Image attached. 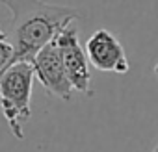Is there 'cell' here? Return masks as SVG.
Here are the masks:
<instances>
[{
  "label": "cell",
  "instance_id": "obj_1",
  "mask_svg": "<svg viewBox=\"0 0 158 152\" xmlns=\"http://www.w3.org/2000/svg\"><path fill=\"white\" fill-rule=\"evenodd\" d=\"M0 4L11 13L6 37L13 46V63H32L47 43L80 15L74 8L48 4L43 0H0Z\"/></svg>",
  "mask_w": 158,
  "mask_h": 152
},
{
  "label": "cell",
  "instance_id": "obj_3",
  "mask_svg": "<svg viewBox=\"0 0 158 152\" xmlns=\"http://www.w3.org/2000/svg\"><path fill=\"white\" fill-rule=\"evenodd\" d=\"M52 41L58 46L65 74L73 89L89 97L91 95V70H89L91 65L88 61L84 46L78 41V28L74 26V22L65 26Z\"/></svg>",
  "mask_w": 158,
  "mask_h": 152
},
{
  "label": "cell",
  "instance_id": "obj_2",
  "mask_svg": "<svg viewBox=\"0 0 158 152\" xmlns=\"http://www.w3.org/2000/svg\"><path fill=\"white\" fill-rule=\"evenodd\" d=\"M32 63L17 61L0 74V110L17 139L24 137V124L32 117Z\"/></svg>",
  "mask_w": 158,
  "mask_h": 152
},
{
  "label": "cell",
  "instance_id": "obj_8",
  "mask_svg": "<svg viewBox=\"0 0 158 152\" xmlns=\"http://www.w3.org/2000/svg\"><path fill=\"white\" fill-rule=\"evenodd\" d=\"M154 74L158 76V61H156V65H154Z\"/></svg>",
  "mask_w": 158,
  "mask_h": 152
},
{
  "label": "cell",
  "instance_id": "obj_5",
  "mask_svg": "<svg viewBox=\"0 0 158 152\" xmlns=\"http://www.w3.org/2000/svg\"><path fill=\"white\" fill-rule=\"evenodd\" d=\"M88 61L91 67L102 72H114V74H127L130 70L125 48L121 41L108 30H97L93 32L86 45H84Z\"/></svg>",
  "mask_w": 158,
  "mask_h": 152
},
{
  "label": "cell",
  "instance_id": "obj_9",
  "mask_svg": "<svg viewBox=\"0 0 158 152\" xmlns=\"http://www.w3.org/2000/svg\"><path fill=\"white\" fill-rule=\"evenodd\" d=\"M151 152H158V145H156V146H154V148H152Z\"/></svg>",
  "mask_w": 158,
  "mask_h": 152
},
{
  "label": "cell",
  "instance_id": "obj_4",
  "mask_svg": "<svg viewBox=\"0 0 158 152\" xmlns=\"http://www.w3.org/2000/svg\"><path fill=\"white\" fill-rule=\"evenodd\" d=\"M34 76L39 80V84L45 87V91L50 97H56L60 100H71L74 89L65 74L58 46L54 41L47 43L32 59Z\"/></svg>",
  "mask_w": 158,
  "mask_h": 152
},
{
  "label": "cell",
  "instance_id": "obj_7",
  "mask_svg": "<svg viewBox=\"0 0 158 152\" xmlns=\"http://www.w3.org/2000/svg\"><path fill=\"white\" fill-rule=\"evenodd\" d=\"M0 39H8L6 37V32H2V28H0Z\"/></svg>",
  "mask_w": 158,
  "mask_h": 152
},
{
  "label": "cell",
  "instance_id": "obj_6",
  "mask_svg": "<svg viewBox=\"0 0 158 152\" xmlns=\"http://www.w3.org/2000/svg\"><path fill=\"white\" fill-rule=\"evenodd\" d=\"M13 65V46L8 39H0V74Z\"/></svg>",
  "mask_w": 158,
  "mask_h": 152
}]
</instances>
